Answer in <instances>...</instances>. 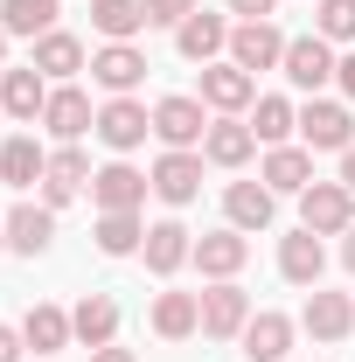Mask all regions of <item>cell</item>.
I'll return each instance as SVG.
<instances>
[{
  "label": "cell",
  "mask_w": 355,
  "mask_h": 362,
  "mask_svg": "<svg viewBox=\"0 0 355 362\" xmlns=\"http://www.w3.org/2000/svg\"><path fill=\"white\" fill-rule=\"evenodd\" d=\"M209 119H216V112H209L202 98L175 90V98H161V105H153V139H161V146H175V153H202Z\"/></svg>",
  "instance_id": "obj_1"
},
{
  "label": "cell",
  "mask_w": 355,
  "mask_h": 362,
  "mask_svg": "<svg viewBox=\"0 0 355 362\" xmlns=\"http://www.w3.org/2000/svg\"><path fill=\"white\" fill-rule=\"evenodd\" d=\"M300 146H313V153H349L355 146V105L349 98H307L300 105Z\"/></svg>",
  "instance_id": "obj_2"
},
{
  "label": "cell",
  "mask_w": 355,
  "mask_h": 362,
  "mask_svg": "<svg viewBox=\"0 0 355 362\" xmlns=\"http://www.w3.org/2000/svg\"><path fill=\"white\" fill-rule=\"evenodd\" d=\"M334 63H342V56H334L327 35H293V42H286V63H279V77H286L293 90H307V98H320V90L334 84Z\"/></svg>",
  "instance_id": "obj_3"
},
{
  "label": "cell",
  "mask_w": 355,
  "mask_h": 362,
  "mask_svg": "<svg viewBox=\"0 0 355 362\" xmlns=\"http://www.w3.org/2000/svg\"><path fill=\"white\" fill-rule=\"evenodd\" d=\"M195 98H202L216 119H244V112L258 105V77L223 56V63H202V90H195Z\"/></svg>",
  "instance_id": "obj_4"
},
{
  "label": "cell",
  "mask_w": 355,
  "mask_h": 362,
  "mask_svg": "<svg viewBox=\"0 0 355 362\" xmlns=\"http://www.w3.org/2000/svg\"><path fill=\"white\" fill-rule=\"evenodd\" d=\"M251 320V293L237 279H209L202 286V341H237Z\"/></svg>",
  "instance_id": "obj_5"
},
{
  "label": "cell",
  "mask_w": 355,
  "mask_h": 362,
  "mask_svg": "<svg viewBox=\"0 0 355 362\" xmlns=\"http://www.w3.org/2000/svg\"><path fill=\"white\" fill-rule=\"evenodd\" d=\"M146 195H153V181L139 175L126 153H112V160L91 175V202H98V216H105V209H146Z\"/></svg>",
  "instance_id": "obj_6"
},
{
  "label": "cell",
  "mask_w": 355,
  "mask_h": 362,
  "mask_svg": "<svg viewBox=\"0 0 355 362\" xmlns=\"http://www.w3.org/2000/svg\"><path fill=\"white\" fill-rule=\"evenodd\" d=\"M286 42H293V35H286L279 21H237V28H230V63L251 70V77H258V70H279V63H286Z\"/></svg>",
  "instance_id": "obj_7"
},
{
  "label": "cell",
  "mask_w": 355,
  "mask_h": 362,
  "mask_svg": "<svg viewBox=\"0 0 355 362\" xmlns=\"http://www.w3.org/2000/svg\"><path fill=\"white\" fill-rule=\"evenodd\" d=\"M91 84L105 90V98H133V90L146 84V49H133V42L91 49Z\"/></svg>",
  "instance_id": "obj_8"
},
{
  "label": "cell",
  "mask_w": 355,
  "mask_h": 362,
  "mask_svg": "<svg viewBox=\"0 0 355 362\" xmlns=\"http://www.w3.org/2000/svg\"><path fill=\"white\" fill-rule=\"evenodd\" d=\"M300 223H307L313 237H349L355 230V195L342 181H313L307 195H300Z\"/></svg>",
  "instance_id": "obj_9"
},
{
  "label": "cell",
  "mask_w": 355,
  "mask_h": 362,
  "mask_svg": "<svg viewBox=\"0 0 355 362\" xmlns=\"http://www.w3.org/2000/svg\"><path fill=\"white\" fill-rule=\"evenodd\" d=\"M42 133L56 139V146H77L84 133H98V112H91L84 84H56V90H49V105H42Z\"/></svg>",
  "instance_id": "obj_10"
},
{
  "label": "cell",
  "mask_w": 355,
  "mask_h": 362,
  "mask_svg": "<svg viewBox=\"0 0 355 362\" xmlns=\"http://www.w3.org/2000/svg\"><path fill=\"white\" fill-rule=\"evenodd\" d=\"M146 133H153V112H146L139 98H105V105H98V139H105L112 153H139Z\"/></svg>",
  "instance_id": "obj_11"
},
{
  "label": "cell",
  "mask_w": 355,
  "mask_h": 362,
  "mask_svg": "<svg viewBox=\"0 0 355 362\" xmlns=\"http://www.w3.org/2000/svg\"><path fill=\"white\" fill-rule=\"evenodd\" d=\"M202 168H209L202 153H175V146H168V153L146 168V181H153V195H161L168 209H188V202L202 195Z\"/></svg>",
  "instance_id": "obj_12"
},
{
  "label": "cell",
  "mask_w": 355,
  "mask_h": 362,
  "mask_svg": "<svg viewBox=\"0 0 355 362\" xmlns=\"http://www.w3.org/2000/svg\"><path fill=\"white\" fill-rule=\"evenodd\" d=\"M230 28H237L230 14H216V7H195V14L175 28V49L188 56V63H223V56H230Z\"/></svg>",
  "instance_id": "obj_13"
},
{
  "label": "cell",
  "mask_w": 355,
  "mask_h": 362,
  "mask_svg": "<svg viewBox=\"0 0 355 362\" xmlns=\"http://www.w3.org/2000/svg\"><path fill=\"white\" fill-rule=\"evenodd\" d=\"M139 258L153 279H175L188 258H195V230L181 223V216H161V223H146V244H139Z\"/></svg>",
  "instance_id": "obj_14"
},
{
  "label": "cell",
  "mask_w": 355,
  "mask_h": 362,
  "mask_svg": "<svg viewBox=\"0 0 355 362\" xmlns=\"http://www.w3.org/2000/svg\"><path fill=\"white\" fill-rule=\"evenodd\" d=\"M49 77L35 63H21V70H0V112L14 119V126H42V105H49Z\"/></svg>",
  "instance_id": "obj_15"
},
{
  "label": "cell",
  "mask_w": 355,
  "mask_h": 362,
  "mask_svg": "<svg viewBox=\"0 0 355 362\" xmlns=\"http://www.w3.org/2000/svg\"><path fill=\"white\" fill-rule=\"evenodd\" d=\"M258 181H265L272 195H307V188H313V146H300V139H286V146H265V160H258Z\"/></svg>",
  "instance_id": "obj_16"
},
{
  "label": "cell",
  "mask_w": 355,
  "mask_h": 362,
  "mask_svg": "<svg viewBox=\"0 0 355 362\" xmlns=\"http://www.w3.org/2000/svg\"><path fill=\"white\" fill-rule=\"evenodd\" d=\"M300 327H307L313 341H349V334H355V293H327V286H313L307 307H300Z\"/></svg>",
  "instance_id": "obj_17"
},
{
  "label": "cell",
  "mask_w": 355,
  "mask_h": 362,
  "mask_svg": "<svg viewBox=\"0 0 355 362\" xmlns=\"http://www.w3.org/2000/svg\"><path fill=\"white\" fill-rule=\"evenodd\" d=\"M42 175H49V146L35 133H7L0 139V188H42Z\"/></svg>",
  "instance_id": "obj_18"
},
{
  "label": "cell",
  "mask_w": 355,
  "mask_h": 362,
  "mask_svg": "<svg viewBox=\"0 0 355 362\" xmlns=\"http://www.w3.org/2000/svg\"><path fill=\"white\" fill-rule=\"evenodd\" d=\"M91 175H98V168H91V153H84V146H49L42 202H49V209H63V202H77V195L91 188Z\"/></svg>",
  "instance_id": "obj_19"
},
{
  "label": "cell",
  "mask_w": 355,
  "mask_h": 362,
  "mask_svg": "<svg viewBox=\"0 0 355 362\" xmlns=\"http://www.w3.org/2000/svg\"><path fill=\"white\" fill-rule=\"evenodd\" d=\"M244 258H251V237L223 223V230H209V237H195V258H188V265L202 272V279H237Z\"/></svg>",
  "instance_id": "obj_20"
},
{
  "label": "cell",
  "mask_w": 355,
  "mask_h": 362,
  "mask_svg": "<svg viewBox=\"0 0 355 362\" xmlns=\"http://www.w3.org/2000/svg\"><path fill=\"white\" fill-rule=\"evenodd\" d=\"M70 334H77V349H112L119 341V300L112 293H84L77 307H70Z\"/></svg>",
  "instance_id": "obj_21"
},
{
  "label": "cell",
  "mask_w": 355,
  "mask_h": 362,
  "mask_svg": "<svg viewBox=\"0 0 355 362\" xmlns=\"http://www.w3.org/2000/svg\"><path fill=\"white\" fill-rule=\"evenodd\" d=\"M320 272H327V251H320V237H313L307 223L300 230H286V237H279V279H286V286H320Z\"/></svg>",
  "instance_id": "obj_22"
},
{
  "label": "cell",
  "mask_w": 355,
  "mask_h": 362,
  "mask_svg": "<svg viewBox=\"0 0 355 362\" xmlns=\"http://www.w3.org/2000/svg\"><path fill=\"white\" fill-rule=\"evenodd\" d=\"M293 334H300V320H286V314H251L244 320V334H237V349H244V356L251 362H286L293 356Z\"/></svg>",
  "instance_id": "obj_23"
},
{
  "label": "cell",
  "mask_w": 355,
  "mask_h": 362,
  "mask_svg": "<svg viewBox=\"0 0 355 362\" xmlns=\"http://www.w3.org/2000/svg\"><path fill=\"white\" fill-rule=\"evenodd\" d=\"M223 216H230V230H272V216H279V195H272L265 181H230L223 188Z\"/></svg>",
  "instance_id": "obj_24"
},
{
  "label": "cell",
  "mask_w": 355,
  "mask_h": 362,
  "mask_svg": "<svg viewBox=\"0 0 355 362\" xmlns=\"http://www.w3.org/2000/svg\"><path fill=\"white\" fill-rule=\"evenodd\" d=\"M49 244H56V209H49V202H14V209H7V251L42 258Z\"/></svg>",
  "instance_id": "obj_25"
},
{
  "label": "cell",
  "mask_w": 355,
  "mask_h": 362,
  "mask_svg": "<svg viewBox=\"0 0 355 362\" xmlns=\"http://www.w3.org/2000/svg\"><path fill=\"white\" fill-rule=\"evenodd\" d=\"M35 70H42L49 84H77V70H91V49L70 35V28H49L42 42H35V56H28Z\"/></svg>",
  "instance_id": "obj_26"
},
{
  "label": "cell",
  "mask_w": 355,
  "mask_h": 362,
  "mask_svg": "<svg viewBox=\"0 0 355 362\" xmlns=\"http://www.w3.org/2000/svg\"><path fill=\"white\" fill-rule=\"evenodd\" d=\"M251 153H258V133L244 126V119H209V139H202V160L209 168H251Z\"/></svg>",
  "instance_id": "obj_27"
},
{
  "label": "cell",
  "mask_w": 355,
  "mask_h": 362,
  "mask_svg": "<svg viewBox=\"0 0 355 362\" xmlns=\"http://www.w3.org/2000/svg\"><path fill=\"white\" fill-rule=\"evenodd\" d=\"M146 320L161 341H188V334H202V293H161Z\"/></svg>",
  "instance_id": "obj_28"
},
{
  "label": "cell",
  "mask_w": 355,
  "mask_h": 362,
  "mask_svg": "<svg viewBox=\"0 0 355 362\" xmlns=\"http://www.w3.org/2000/svg\"><path fill=\"white\" fill-rule=\"evenodd\" d=\"M91 237H98L105 258H139V244H146V216H139V209H105Z\"/></svg>",
  "instance_id": "obj_29"
},
{
  "label": "cell",
  "mask_w": 355,
  "mask_h": 362,
  "mask_svg": "<svg viewBox=\"0 0 355 362\" xmlns=\"http://www.w3.org/2000/svg\"><path fill=\"white\" fill-rule=\"evenodd\" d=\"M21 341H28L35 356H56V349H70L77 334H70V314H63V307H49V300H35V307L21 314Z\"/></svg>",
  "instance_id": "obj_30"
},
{
  "label": "cell",
  "mask_w": 355,
  "mask_h": 362,
  "mask_svg": "<svg viewBox=\"0 0 355 362\" xmlns=\"http://www.w3.org/2000/svg\"><path fill=\"white\" fill-rule=\"evenodd\" d=\"M244 126L258 133V146H286V139L300 133V105H293V98H258V105L244 112Z\"/></svg>",
  "instance_id": "obj_31"
},
{
  "label": "cell",
  "mask_w": 355,
  "mask_h": 362,
  "mask_svg": "<svg viewBox=\"0 0 355 362\" xmlns=\"http://www.w3.org/2000/svg\"><path fill=\"white\" fill-rule=\"evenodd\" d=\"M91 28L105 42H133L139 28H146V7L139 0H91Z\"/></svg>",
  "instance_id": "obj_32"
},
{
  "label": "cell",
  "mask_w": 355,
  "mask_h": 362,
  "mask_svg": "<svg viewBox=\"0 0 355 362\" xmlns=\"http://www.w3.org/2000/svg\"><path fill=\"white\" fill-rule=\"evenodd\" d=\"M56 7H63V0H0V28H7V35L42 42L49 28H56Z\"/></svg>",
  "instance_id": "obj_33"
},
{
  "label": "cell",
  "mask_w": 355,
  "mask_h": 362,
  "mask_svg": "<svg viewBox=\"0 0 355 362\" xmlns=\"http://www.w3.org/2000/svg\"><path fill=\"white\" fill-rule=\"evenodd\" d=\"M313 35L355 42V0H313Z\"/></svg>",
  "instance_id": "obj_34"
},
{
  "label": "cell",
  "mask_w": 355,
  "mask_h": 362,
  "mask_svg": "<svg viewBox=\"0 0 355 362\" xmlns=\"http://www.w3.org/2000/svg\"><path fill=\"white\" fill-rule=\"evenodd\" d=\"M139 7H146V28H181L195 14V0H139Z\"/></svg>",
  "instance_id": "obj_35"
},
{
  "label": "cell",
  "mask_w": 355,
  "mask_h": 362,
  "mask_svg": "<svg viewBox=\"0 0 355 362\" xmlns=\"http://www.w3.org/2000/svg\"><path fill=\"white\" fill-rule=\"evenodd\" d=\"M272 7H279V0H230L223 14H237V21H272Z\"/></svg>",
  "instance_id": "obj_36"
},
{
  "label": "cell",
  "mask_w": 355,
  "mask_h": 362,
  "mask_svg": "<svg viewBox=\"0 0 355 362\" xmlns=\"http://www.w3.org/2000/svg\"><path fill=\"white\" fill-rule=\"evenodd\" d=\"M28 356V341H21V327H7V320H0V362H21Z\"/></svg>",
  "instance_id": "obj_37"
},
{
  "label": "cell",
  "mask_w": 355,
  "mask_h": 362,
  "mask_svg": "<svg viewBox=\"0 0 355 362\" xmlns=\"http://www.w3.org/2000/svg\"><path fill=\"white\" fill-rule=\"evenodd\" d=\"M334 90H342V98H349V105H355V49H349V56H342V63H334Z\"/></svg>",
  "instance_id": "obj_38"
},
{
  "label": "cell",
  "mask_w": 355,
  "mask_h": 362,
  "mask_svg": "<svg viewBox=\"0 0 355 362\" xmlns=\"http://www.w3.org/2000/svg\"><path fill=\"white\" fill-rule=\"evenodd\" d=\"M91 362H139L133 349H119V341H112V349H91Z\"/></svg>",
  "instance_id": "obj_39"
},
{
  "label": "cell",
  "mask_w": 355,
  "mask_h": 362,
  "mask_svg": "<svg viewBox=\"0 0 355 362\" xmlns=\"http://www.w3.org/2000/svg\"><path fill=\"white\" fill-rule=\"evenodd\" d=\"M342 188H349V195H355V146H349V153H342Z\"/></svg>",
  "instance_id": "obj_40"
},
{
  "label": "cell",
  "mask_w": 355,
  "mask_h": 362,
  "mask_svg": "<svg viewBox=\"0 0 355 362\" xmlns=\"http://www.w3.org/2000/svg\"><path fill=\"white\" fill-rule=\"evenodd\" d=\"M342 265L355 272V230H349V237H342Z\"/></svg>",
  "instance_id": "obj_41"
},
{
  "label": "cell",
  "mask_w": 355,
  "mask_h": 362,
  "mask_svg": "<svg viewBox=\"0 0 355 362\" xmlns=\"http://www.w3.org/2000/svg\"><path fill=\"white\" fill-rule=\"evenodd\" d=\"M7 42H14V35H7V28H0V70H7Z\"/></svg>",
  "instance_id": "obj_42"
},
{
  "label": "cell",
  "mask_w": 355,
  "mask_h": 362,
  "mask_svg": "<svg viewBox=\"0 0 355 362\" xmlns=\"http://www.w3.org/2000/svg\"><path fill=\"white\" fill-rule=\"evenodd\" d=\"M0 244H7V223H0Z\"/></svg>",
  "instance_id": "obj_43"
},
{
  "label": "cell",
  "mask_w": 355,
  "mask_h": 362,
  "mask_svg": "<svg viewBox=\"0 0 355 362\" xmlns=\"http://www.w3.org/2000/svg\"><path fill=\"white\" fill-rule=\"evenodd\" d=\"M286 362H293V356H286Z\"/></svg>",
  "instance_id": "obj_44"
}]
</instances>
